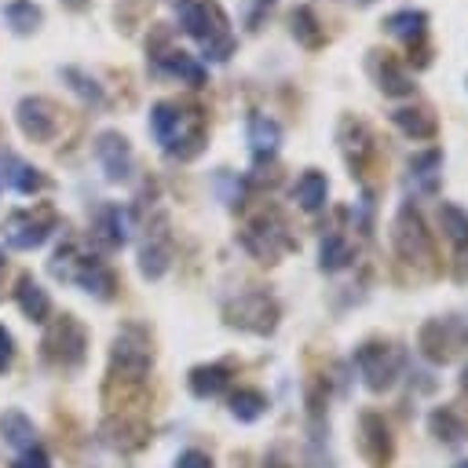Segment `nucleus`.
Masks as SVG:
<instances>
[{
	"instance_id": "nucleus-13",
	"label": "nucleus",
	"mask_w": 468,
	"mask_h": 468,
	"mask_svg": "<svg viewBox=\"0 0 468 468\" xmlns=\"http://www.w3.org/2000/svg\"><path fill=\"white\" fill-rule=\"evenodd\" d=\"M366 73L377 84V91L388 95V99H413L417 95V84H413L410 69L388 48H369L366 51Z\"/></svg>"
},
{
	"instance_id": "nucleus-44",
	"label": "nucleus",
	"mask_w": 468,
	"mask_h": 468,
	"mask_svg": "<svg viewBox=\"0 0 468 468\" xmlns=\"http://www.w3.org/2000/svg\"><path fill=\"white\" fill-rule=\"evenodd\" d=\"M461 391L468 395V362H464V369H461Z\"/></svg>"
},
{
	"instance_id": "nucleus-32",
	"label": "nucleus",
	"mask_w": 468,
	"mask_h": 468,
	"mask_svg": "<svg viewBox=\"0 0 468 468\" xmlns=\"http://www.w3.org/2000/svg\"><path fill=\"white\" fill-rule=\"evenodd\" d=\"M439 227H442L446 241H450L457 252L468 249V208H461V205H453V201H442V205H439Z\"/></svg>"
},
{
	"instance_id": "nucleus-3",
	"label": "nucleus",
	"mask_w": 468,
	"mask_h": 468,
	"mask_svg": "<svg viewBox=\"0 0 468 468\" xmlns=\"http://www.w3.org/2000/svg\"><path fill=\"white\" fill-rule=\"evenodd\" d=\"M48 271H51L58 282H77L84 292H95L99 300H110L113 289H117L113 271H110L99 256L80 252L73 241H66L62 249H55V256L48 260Z\"/></svg>"
},
{
	"instance_id": "nucleus-12",
	"label": "nucleus",
	"mask_w": 468,
	"mask_h": 468,
	"mask_svg": "<svg viewBox=\"0 0 468 468\" xmlns=\"http://www.w3.org/2000/svg\"><path fill=\"white\" fill-rule=\"evenodd\" d=\"M40 347H44V358H48V362H55V366H62V369H73V366H80L84 355H88V329H84L73 314H58V318L48 325Z\"/></svg>"
},
{
	"instance_id": "nucleus-7",
	"label": "nucleus",
	"mask_w": 468,
	"mask_h": 468,
	"mask_svg": "<svg viewBox=\"0 0 468 468\" xmlns=\"http://www.w3.org/2000/svg\"><path fill=\"white\" fill-rule=\"evenodd\" d=\"M355 366L369 391H388L406 366V351L395 340H366L355 347Z\"/></svg>"
},
{
	"instance_id": "nucleus-33",
	"label": "nucleus",
	"mask_w": 468,
	"mask_h": 468,
	"mask_svg": "<svg viewBox=\"0 0 468 468\" xmlns=\"http://www.w3.org/2000/svg\"><path fill=\"white\" fill-rule=\"evenodd\" d=\"M4 18H7L11 33H18V37H29V33H37V29H40V22H44V11H40L33 0H7V7H4Z\"/></svg>"
},
{
	"instance_id": "nucleus-47",
	"label": "nucleus",
	"mask_w": 468,
	"mask_h": 468,
	"mask_svg": "<svg viewBox=\"0 0 468 468\" xmlns=\"http://www.w3.org/2000/svg\"><path fill=\"white\" fill-rule=\"evenodd\" d=\"M0 271H4V249H0Z\"/></svg>"
},
{
	"instance_id": "nucleus-19",
	"label": "nucleus",
	"mask_w": 468,
	"mask_h": 468,
	"mask_svg": "<svg viewBox=\"0 0 468 468\" xmlns=\"http://www.w3.org/2000/svg\"><path fill=\"white\" fill-rule=\"evenodd\" d=\"M391 124L413 139V143H431L439 135V113L428 102H410V106H395L391 110Z\"/></svg>"
},
{
	"instance_id": "nucleus-17",
	"label": "nucleus",
	"mask_w": 468,
	"mask_h": 468,
	"mask_svg": "<svg viewBox=\"0 0 468 468\" xmlns=\"http://www.w3.org/2000/svg\"><path fill=\"white\" fill-rule=\"evenodd\" d=\"M172 263V241H168V223L165 216L154 219V227L146 230V241L139 245V274L157 282Z\"/></svg>"
},
{
	"instance_id": "nucleus-21",
	"label": "nucleus",
	"mask_w": 468,
	"mask_h": 468,
	"mask_svg": "<svg viewBox=\"0 0 468 468\" xmlns=\"http://www.w3.org/2000/svg\"><path fill=\"white\" fill-rule=\"evenodd\" d=\"M186 113H190V102H172V99L154 102V106H150V135H154L161 146H168V143L183 132Z\"/></svg>"
},
{
	"instance_id": "nucleus-14",
	"label": "nucleus",
	"mask_w": 468,
	"mask_h": 468,
	"mask_svg": "<svg viewBox=\"0 0 468 468\" xmlns=\"http://www.w3.org/2000/svg\"><path fill=\"white\" fill-rule=\"evenodd\" d=\"M15 124L29 143H51L62 124V110L44 95H26L15 106Z\"/></svg>"
},
{
	"instance_id": "nucleus-40",
	"label": "nucleus",
	"mask_w": 468,
	"mask_h": 468,
	"mask_svg": "<svg viewBox=\"0 0 468 468\" xmlns=\"http://www.w3.org/2000/svg\"><path fill=\"white\" fill-rule=\"evenodd\" d=\"M176 468H212V457L201 453V450H183L176 457Z\"/></svg>"
},
{
	"instance_id": "nucleus-2",
	"label": "nucleus",
	"mask_w": 468,
	"mask_h": 468,
	"mask_svg": "<svg viewBox=\"0 0 468 468\" xmlns=\"http://www.w3.org/2000/svg\"><path fill=\"white\" fill-rule=\"evenodd\" d=\"M391 249H395L399 263H406L417 278H435L439 274L431 230L424 227V219H420L413 201H402L395 219H391Z\"/></svg>"
},
{
	"instance_id": "nucleus-29",
	"label": "nucleus",
	"mask_w": 468,
	"mask_h": 468,
	"mask_svg": "<svg viewBox=\"0 0 468 468\" xmlns=\"http://www.w3.org/2000/svg\"><path fill=\"white\" fill-rule=\"evenodd\" d=\"M15 300H18V307H22V314H26L29 322H48V314H51V300H48V292L33 282V274H22V278H18Z\"/></svg>"
},
{
	"instance_id": "nucleus-11",
	"label": "nucleus",
	"mask_w": 468,
	"mask_h": 468,
	"mask_svg": "<svg viewBox=\"0 0 468 468\" xmlns=\"http://www.w3.org/2000/svg\"><path fill=\"white\" fill-rule=\"evenodd\" d=\"M278 318H282L278 300L260 292V289L227 300V307H223V322L230 329H245V333H256V336H271L278 329Z\"/></svg>"
},
{
	"instance_id": "nucleus-22",
	"label": "nucleus",
	"mask_w": 468,
	"mask_h": 468,
	"mask_svg": "<svg viewBox=\"0 0 468 468\" xmlns=\"http://www.w3.org/2000/svg\"><path fill=\"white\" fill-rule=\"evenodd\" d=\"M439 179H442V150L439 146H428L420 154L410 157V176L406 183L417 190V194H435L439 190Z\"/></svg>"
},
{
	"instance_id": "nucleus-18",
	"label": "nucleus",
	"mask_w": 468,
	"mask_h": 468,
	"mask_svg": "<svg viewBox=\"0 0 468 468\" xmlns=\"http://www.w3.org/2000/svg\"><path fill=\"white\" fill-rule=\"evenodd\" d=\"M245 143H249L256 165L274 161V154H278V146H282V124H278L271 113L252 110V113L245 117Z\"/></svg>"
},
{
	"instance_id": "nucleus-15",
	"label": "nucleus",
	"mask_w": 468,
	"mask_h": 468,
	"mask_svg": "<svg viewBox=\"0 0 468 468\" xmlns=\"http://www.w3.org/2000/svg\"><path fill=\"white\" fill-rule=\"evenodd\" d=\"M128 238H132V212L124 205H117V201L99 205V212L91 216V241L99 249L113 252V249H124Z\"/></svg>"
},
{
	"instance_id": "nucleus-10",
	"label": "nucleus",
	"mask_w": 468,
	"mask_h": 468,
	"mask_svg": "<svg viewBox=\"0 0 468 468\" xmlns=\"http://www.w3.org/2000/svg\"><path fill=\"white\" fill-rule=\"evenodd\" d=\"M58 227V212L55 205L40 201L33 208H15L7 219H4V241L18 252H29V249H40Z\"/></svg>"
},
{
	"instance_id": "nucleus-20",
	"label": "nucleus",
	"mask_w": 468,
	"mask_h": 468,
	"mask_svg": "<svg viewBox=\"0 0 468 468\" xmlns=\"http://www.w3.org/2000/svg\"><path fill=\"white\" fill-rule=\"evenodd\" d=\"M205 146H208V128H205V117H201V110L197 106H190V113H186V124H183V132L165 146V154L172 157V161H194V157H201L205 154Z\"/></svg>"
},
{
	"instance_id": "nucleus-26",
	"label": "nucleus",
	"mask_w": 468,
	"mask_h": 468,
	"mask_svg": "<svg viewBox=\"0 0 468 468\" xmlns=\"http://www.w3.org/2000/svg\"><path fill=\"white\" fill-rule=\"evenodd\" d=\"M362 450L373 464H384L391 457V435H388V424L380 413H362Z\"/></svg>"
},
{
	"instance_id": "nucleus-25",
	"label": "nucleus",
	"mask_w": 468,
	"mask_h": 468,
	"mask_svg": "<svg viewBox=\"0 0 468 468\" xmlns=\"http://www.w3.org/2000/svg\"><path fill=\"white\" fill-rule=\"evenodd\" d=\"M292 197H296V205L303 208V212H322L325 208V201H329V179H325V172H318V168H307L296 183H292Z\"/></svg>"
},
{
	"instance_id": "nucleus-27",
	"label": "nucleus",
	"mask_w": 468,
	"mask_h": 468,
	"mask_svg": "<svg viewBox=\"0 0 468 468\" xmlns=\"http://www.w3.org/2000/svg\"><path fill=\"white\" fill-rule=\"evenodd\" d=\"M351 260H355L351 238H347L344 230H329V234L322 238V245H318V267H322L325 274H336V271H344Z\"/></svg>"
},
{
	"instance_id": "nucleus-5",
	"label": "nucleus",
	"mask_w": 468,
	"mask_h": 468,
	"mask_svg": "<svg viewBox=\"0 0 468 468\" xmlns=\"http://www.w3.org/2000/svg\"><path fill=\"white\" fill-rule=\"evenodd\" d=\"M336 143L344 154V165L351 172V179H366V172L380 161V139L369 128V121H362L358 113H344L336 124Z\"/></svg>"
},
{
	"instance_id": "nucleus-8",
	"label": "nucleus",
	"mask_w": 468,
	"mask_h": 468,
	"mask_svg": "<svg viewBox=\"0 0 468 468\" xmlns=\"http://www.w3.org/2000/svg\"><path fill=\"white\" fill-rule=\"evenodd\" d=\"M417 347L428 362L435 366H446L453 362L464 347H468V322L457 318V314H439V318H428L420 329H417Z\"/></svg>"
},
{
	"instance_id": "nucleus-31",
	"label": "nucleus",
	"mask_w": 468,
	"mask_h": 468,
	"mask_svg": "<svg viewBox=\"0 0 468 468\" xmlns=\"http://www.w3.org/2000/svg\"><path fill=\"white\" fill-rule=\"evenodd\" d=\"M0 435H4V442H7V446H15L18 453H22V450H29V446H37L33 420H29L26 413H18V410H7V413L0 417Z\"/></svg>"
},
{
	"instance_id": "nucleus-23",
	"label": "nucleus",
	"mask_w": 468,
	"mask_h": 468,
	"mask_svg": "<svg viewBox=\"0 0 468 468\" xmlns=\"http://www.w3.org/2000/svg\"><path fill=\"white\" fill-rule=\"evenodd\" d=\"M0 183L11 186V190H18V194H40V190H48V176L40 168L26 165L22 157H11V154L0 157Z\"/></svg>"
},
{
	"instance_id": "nucleus-36",
	"label": "nucleus",
	"mask_w": 468,
	"mask_h": 468,
	"mask_svg": "<svg viewBox=\"0 0 468 468\" xmlns=\"http://www.w3.org/2000/svg\"><path fill=\"white\" fill-rule=\"evenodd\" d=\"M150 11V0H117L113 4V18H117V29L121 33H135L139 29V22H143V15Z\"/></svg>"
},
{
	"instance_id": "nucleus-1",
	"label": "nucleus",
	"mask_w": 468,
	"mask_h": 468,
	"mask_svg": "<svg viewBox=\"0 0 468 468\" xmlns=\"http://www.w3.org/2000/svg\"><path fill=\"white\" fill-rule=\"evenodd\" d=\"M179 22L197 40V48L208 62H227L234 55L238 40H234L230 18H227L219 0H186V4H179Z\"/></svg>"
},
{
	"instance_id": "nucleus-28",
	"label": "nucleus",
	"mask_w": 468,
	"mask_h": 468,
	"mask_svg": "<svg viewBox=\"0 0 468 468\" xmlns=\"http://www.w3.org/2000/svg\"><path fill=\"white\" fill-rule=\"evenodd\" d=\"M428 428H431L435 439H442V442H450V446H457V442L468 439V420H464L453 406H435V410L428 413Z\"/></svg>"
},
{
	"instance_id": "nucleus-42",
	"label": "nucleus",
	"mask_w": 468,
	"mask_h": 468,
	"mask_svg": "<svg viewBox=\"0 0 468 468\" xmlns=\"http://www.w3.org/2000/svg\"><path fill=\"white\" fill-rule=\"evenodd\" d=\"M263 468H296V464L285 457V450H271V453L263 457Z\"/></svg>"
},
{
	"instance_id": "nucleus-37",
	"label": "nucleus",
	"mask_w": 468,
	"mask_h": 468,
	"mask_svg": "<svg viewBox=\"0 0 468 468\" xmlns=\"http://www.w3.org/2000/svg\"><path fill=\"white\" fill-rule=\"evenodd\" d=\"M216 186H219V194H223V201H227L230 208H234V205H241V190H245V183H241L238 176H230V168H219Z\"/></svg>"
},
{
	"instance_id": "nucleus-46",
	"label": "nucleus",
	"mask_w": 468,
	"mask_h": 468,
	"mask_svg": "<svg viewBox=\"0 0 468 468\" xmlns=\"http://www.w3.org/2000/svg\"><path fill=\"white\" fill-rule=\"evenodd\" d=\"M453 468H468V461H457V464H453Z\"/></svg>"
},
{
	"instance_id": "nucleus-45",
	"label": "nucleus",
	"mask_w": 468,
	"mask_h": 468,
	"mask_svg": "<svg viewBox=\"0 0 468 468\" xmlns=\"http://www.w3.org/2000/svg\"><path fill=\"white\" fill-rule=\"evenodd\" d=\"M62 4H69V7H73V11H80V7H84V4H88V0H62Z\"/></svg>"
},
{
	"instance_id": "nucleus-9",
	"label": "nucleus",
	"mask_w": 468,
	"mask_h": 468,
	"mask_svg": "<svg viewBox=\"0 0 468 468\" xmlns=\"http://www.w3.org/2000/svg\"><path fill=\"white\" fill-rule=\"evenodd\" d=\"M428 22H431L428 11H420V7H399V11H391V15L380 22V29H384L388 37H395V40L406 44V58H410L413 69H428V66H431Z\"/></svg>"
},
{
	"instance_id": "nucleus-39",
	"label": "nucleus",
	"mask_w": 468,
	"mask_h": 468,
	"mask_svg": "<svg viewBox=\"0 0 468 468\" xmlns=\"http://www.w3.org/2000/svg\"><path fill=\"white\" fill-rule=\"evenodd\" d=\"M11 468H51V457H48L40 446H29V450H22V453L15 457Z\"/></svg>"
},
{
	"instance_id": "nucleus-4",
	"label": "nucleus",
	"mask_w": 468,
	"mask_h": 468,
	"mask_svg": "<svg viewBox=\"0 0 468 468\" xmlns=\"http://www.w3.org/2000/svg\"><path fill=\"white\" fill-rule=\"evenodd\" d=\"M241 249L260 263H278L285 252L300 249V241L289 234L285 219L274 208H263L241 227Z\"/></svg>"
},
{
	"instance_id": "nucleus-6",
	"label": "nucleus",
	"mask_w": 468,
	"mask_h": 468,
	"mask_svg": "<svg viewBox=\"0 0 468 468\" xmlns=\"http://www.w3.org/2000/svg\"><path fill=\"white\" fill-rule=\"evenodd\" d=\"M154 366V347H150V336L143 325H124L117 336H113V347H110V380H132L139 384Z\"/></svg>"
},
{
	"instance_id": "nucleus-34",
	"label": "nucleus",
	"mask_w": 468,
	"mask_h": 468,
	"mask_svg": "<svg viewBox=\"0 0 468 468\" xmlns=\"http://www.w3.org/2000/svg\"><path fill=\"white\" fill-rule=\"evenodd\" d=\"M62 80H66L88 106H102V102H106V91H102V84H99L91 73H84V69H77V66H66V69H62Z\"/></svg>"
},
{
	"instance_id": "nucleus-35",
	"label": "nucleus",
	"mask_w": 468,
	"mask_h": 468,
	"mask_svg": "<svg viewBox=\"0 0 468 468\" xmlns=\"http://www.w3.org/2000/svg\"><path fill=\"white\" fill-rule=\"evenodd\" d=\"M230 413H234L238 420H245V424L260 420V417L267 413V399H263V391H256V388H241V391H234V395H230Z\"/></svg>"
},
{
	"instance_id": "nucleus-16",
	"label": "nucleus",
	"mask_w": 468,
	"mask_h": 468,
	"mask_svg": "<svg viewBox=\"0 0 468 468\" xmlns=\"http://www.w3.org/2000/svg\"><path fill=\"white\" fill-rule=\"evenodd\" d=\"M95 157H99V165H102V172H106L110 183H124V179H132V165H135V157H132V143H128V135H121V132H113V128L99 132V135H95Z\"/></svg>"
},
{
	"instance_id": "nucleus-24",
	"label": "nucleus",
	"mask_w": 468,
	"mask_h": 468,
	"mask_svg": "<svg viewBox=\"0 0 468 468\" xmlns=\"http://www.w3.org/2000/svg\"><path fill=\"white\" fill-rule=\"evenodd\" d=\"M289 33H292V40H296L300 48H307V51H318V48H325V40H329L322 18H318L314 7H307V4L289 15Z\"/></svg>"
},
{
	"instance_id": "nucleus-43",
	"label": "nucleus",
	"mask_w": 468,
	"mask_h": 468,
	"mask_svg": "<svg viewBox=\"0 0 468 468\" xmlns=\"http://www.w3.org/2000/svg\"><path fill=\"white\" fill-rule=\"evenodd\" d=\"M453 282H468V249H461L457 252V260H453Z\"/></svg>"
},
{
	"instance_id": "nucleus-41",
	"label": "nucleus",
	"mask_w": 468,
	"mask_h": 468,
	"mask_svg": "<svg viewBox=\"0 0 468 468\" xmlns=\"http://www.w3.org/2000/svg\"><path fill=\"white\" fill-rule=\"evenodd\" d=\"M11 358H15V340H11V333L0 325V373L11 366Z\"/></svg>"
},
{
	"instance_id": "nucleus-38",
	"label": "nucleus",
	"mask_w": 468,
	"mask_h": 468,
	"mask_svg": "<svg viewBox=\"0 0 468 468\" xmlns=\"http://www.w3.org/2000/svg\"><path fill=\"white\" fill-rule=\"evenodd\" d=\"M274 4H278V0H245V26H249V29H260V22L271 15Z\"/></svg>"
},
{
	"instance_id": "nucleus-30",
	"label": "nucleus",
	"mask_w": 468,
	"mask_h": 468,
	"mask_svg": "<svg viewBox=\"0 0 468 468\" xmlns=\"http://www.w3.org/2000/svg\"><path fill=\"white\" fill-rule=\"evenodd\" d=\"M186 384H190V391H194L197 399H216V395L230 384V373H227V366L208 362V366H194L190 377H186Z\"/></svg>"
}]
</instances>
